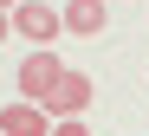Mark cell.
<instances>
[{"mask_svg": "<svg viewBox=\"0 0 149 136\" xmlns=\"http://www.w3.org/2000/svg\"><path fill=\"white\" fill-rule=\"evenodd\" d=\"M65 33H78V39H104V26H110V7L104 0H65Z\"/></svg>", "mask_w": 149, "mask_h": 136, "instance_id": "obj_4", "label": "cell"}, {"mask_svg": "<svg viewBox=\"0 0 149 136\" xmlns=\"http://www.w3.org/2000/svg\"><path fill=\"white\" fill-rule=\"evenodd\" d=\"M58 33H65V13H52L45 0H19L13 7V39H33V52H52Z\"/></svg>", "mask_w": 149, "mask_h": 136, "instance_id": "obj_1", "label": "cell"}, {"mask_svg": "<svg viewBox=\"0 0 149 136\" xmlns=\"http://www.w3.org/2000/svg\"><path fill=\"white\" fill-rule=\"evenodd\" d=\"M0 39H13V13H0Z\"/></svg>", "mask_w": 149, "mask_h": 136, "instance_id": "obj_7", "label": "cell"}, {"mask_svg": "<svg viewBox=\"0 0 149 136\" xmlns=\"http://www.w3.org/2000/svg\"><path fill=\"white\" fill-rule=\"evenodd\" d=\"M0 136H52V117L39 110V104H7V110H0Z\"/></svg>", "mask_w": 149, "mask_h": 136, "instance_id": "obj_5", "label": "cell"}, {"mask_svg": "<svg viewBox=\"0 0 149 136\" xmlns=\"http://www.w3.org/2000/svg\"><path fill=\"white\" fill-rule=\"evenodd\" d=\"M58 78H65V65L52 59V52H26V59H19V97H26V104H45Z\"/></svg>", "mask_w": 149, "mask_h": 136, "instance_id": "obj_3", "label": "cell"}, {"mask_svg": "<svg viewBox=\"0 0 149 136\" xmlns=\"http://www.w3.org/2000/svg\"><path fill=\"white\" fill-rule=\"evenodd\" d=\"M13 7H19V0H0V13H13Z\"/></svg>", "mask_w": 149, "mask_h": 136, "instance_id": "obj_8", "label": "cell"}, {"mask_svg": "<svg viewBox=\"0 0 149 136\" xmlns=\"http://www.w3.org/2000/svg\"><path fill=\"white\" fill-rule=\"evenodd\" d=\"M52 136H91L84 123H52Z\"/></svg>", "mask_w": 149, "mask_h": 136, "instance_id": "obj_6", "label": "cell"}, {"mask_svg": "<svg viewBox=\"0 0 149 136\" xmlns=\"http://www.w3.org/2000/svg\"><path fill=\"white\" fill-rule=\"evenodd\" d=\"M91 97H97V91H91V78H84V71H65L58 84H52V97L39 104V110L52 117V123H78V117L91 110Z\"/></svg>", "mask_w": 149, "mask_h": 136, "instance_id": "obj_2", "label": "cell"}]
</instances>
